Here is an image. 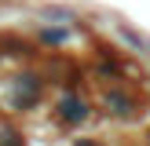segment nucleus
<instances>
[{
  "instance_id": "7ed1b4c3",
  "label": "nucleus",
  "mask_w": 150,
  "mask_h": 146,
  "mask_svg": "<svg viewBox=\"0 0 150 146\" xmlns=\"http://www.w3.org/2000/svg\"><path fill=\"white\" fill-rule=\"evenodd\" d=\"M77 146H99V142H92V139H81V142Z\"/></svg>"
},
{
  "instance_id": "f03ea898",
  "label": "nucleus",
  "mask_w": 150,
  "mask_h": 146,
  "mask_svg": "<svg viewBox=\"0 0 150 146\" xmlns=\"http://www.w3.org/2000/svg\"><path fill=\"white\" fill-rule=\"evenodd\" d=\"M0 146H22L15 131H0Z\"/></svg>"
},
{
  "instance_id": "f257e3e1",
  "label": "nucleus",
  "mask_w": 150,
  "mask_h": 146,
  "mask_svg": "<svg viewBox=\"0 0 150 146\" xmlns=\"http://www.w3.org/2000/svg\"><path fill=\"white\" fill-rule=\"evenodd\" d=\"M59 113H62V121H81V117H84V102L62 99V102H59Z\"/></svg>"
}]
</instances>
